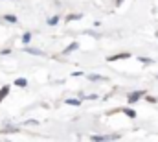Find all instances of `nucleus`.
Masks as SVG:
<instances>
[{
	"label": "nucleus",
	"mask_w": 158,
	"mask_h": 142,
	"mask_svg": "<svg viewBox=\"0 0 158 142\" xmlns=\"http://www.w3.org/2000/svg\"><path fill=\"white\" fill-rule=\"evenodd\" d=\"M119 135H92L94 142H109V140H118Z\"/></svg>",
	"instance_id": "f257e3e1"
},
{
	"label": "nucleus",
	"mask_w": 158,
	"mask_h": 142,
	"mask_svg": "<svg viewBox=\"0 0 158 142\" xmlns=\"http://www.w3.org/2000/svg\"><path fill=\"white\" fill-rule=\"evenodd\" d=\"M127 57H131L129 54H118V55H112V57H109V61H116V59H127Z\"/></svg>",
	"instance_id": "7ed1b4c3"
},
{
	"label": "nucleus",
	"mask_w": 158,
	"mask_h": 142,
	"mask_svg": "<svg viewBox=\"0 0 158 142\" xmlns=\"http://www.w3.org/2000/svg\"><path fill=\"white\" fill-rule=\"evenodd\" d=\"M76 48H77V42H74V44H70V46H68V48L64 50V54H68V52H72V50H76Z\"/></svg>",
	"instance_id": "6e6552de"
},
{
	"label": "nucleus",
	"mask_w": 158,
	"mask_h": 142,
	"mask_svg": "<svg viewBox=\"0 0 158 142\" xmlns=\"http://www.w3.org/2000/svg\"><path fill=\"white\" fill-rule=\"evenodd\" d=\"M7 94H9V87H2V89H0V102H2Z\"/></svg>",
	"instance_id": "20e7f679"
},
{
	"label": "nucleus",
	"mask_w": 158,
	"mask_h": 142,
	"mask_svg": "<svg viewBox=\"0 0 158 142\" xmlns=\"http://www.w3.org/2000/svg\"><path fill=\"white\" fill-rule=\"evenodd\" d=\"M118 4H121V0H118Z\"/></svg>",
	"instance_id": "4468645a"
},
{
	"label": "nucleus",
	"mask_w": 158,
	"mask_h": 142,
	"mask_svg": "<svg viewBox=\"0 0 158 142\" xmlns=\"http://www.w3.org/2000/svg\"><path fill=\"white\" fill-rule=\"evenodd\" d=\"M30 41H31V33L28 32V33H24V37H22V42H24V44H28Z\"/></svg>",
	"instance_id": "39448f33"
},
{
	"label": "nucleus",
	"mask_w": 158,
	"mask_h": 142,
	"mask_svg": "<svg viewBox=\"0 0 158 142\" xmlns=\"http://www.w3.org/2000/svg\"><path fill=\"white\" fill-rule=\"evenodd\" d=\"M2 133H17V129H15V127H4Z\"/></svg>",
	"instance_id": "9b49d317"
},
{
	"label": "nucleus",
	"mask_w": 158,
	"mask_h": 142,
	"mask_svg": "<svg viewBox=\"0 0 158 142\" xmlns=\"http://www.w3.org/2000/svg\"><path fill=\"white\" fill-rule=\"evenodd\" d=\"M28 52L30 54H35V55H42V52L40 50H35V48H28Z\"/></svg>",
	"instance_id": "1a4fd4ad"
},
{
	"label": "nucleus",
	"mask_w": 158,
	"mask_h": 142,
	"mask_svg": "<svg viewBox=\"0 0 158 142\" xmlns=\"http://www.w3.org/2000/svg\"><path fill=\"white\" fill-rule=\"evenodd\" d=\"M66 104H70V105H79L81 102H79V100H66Z\"/></svg>",
	"instance_id": "f8f14e48"
},
{
	"label": "nucleus",
	"mask_w": 158,
	"mask_h": 142,
	"mask_svg": "<svg viewBox=\"0 0 158 142\" xmlns=\"http://www.w3.org/2000/svg\"><path fill=\"white\" fill-rule=\"evenodd\" d=\"M57 20H59V17H52V19H48V24L55 26V24H57Z\"/></svg>",
	"instance_id": "0eeeda50"
},
{
	"label": "nucleus",
	"mask_w": 158,
	"mask_h": 142,
	"mask_svg": "<svg viewBox=\"0 0 158 142\" xmlns=\"http://www.w3.org/2000/svg\"><path fill=\"white\" fill-rule=\"evenodd\" d=\"M123 113H125V114H127V116H131V118H134V116H136V113H134V111H132V109H125V111H123Z\"/></svg>",
	"instance_id": "423d86ee"
},
{
	"label": "nucleus",
	"mask_w": 158,
	"mask_h": 142,
	"mask_svg": "<svg viewBox=\"0 0 158 142\" xmlns=\"http://www.w3.org/2000/svg\"><path fill=\"white\" fill-rule=\"evenodd\" d=\"M15 83H17L19 87H26V83H28V81H26V79H17Z\"/></svg>",
	"instance_id": "9d476101"
},
{
	"label": "nucleus",
	"mask_w": 158,
	"mask_h": 142,
	"mask_svg": "<svg viewBox=\"0 0 158 142\" xmlns=\"http://www.w3.org/2000/svg\"><path fill=\"white\" fill-rule=\"evenodd\" d=\"M143 94H145L143 91H134V92H131V94L127 96V100H129V104H136V102H138Z\"/></svg>",
	"instance_id": "f03ea898"
},
{
	"label": "nucleus",
	"mask_w": 158,
	"mask_h": 142,
	"mask_svg": "<svg viewBox=\"0 0 158 142\" xmlns=\"http://www.w3.org/2000/svg\"><path fill=\"white\" fill-rule=\"evenodd\" d=\"M6 20H9V22H15V20H17V19H15V17H13V15H7V17H6Z\"/></svg>",
	"instance_id": "ddd939ff"
}]
</instances>
